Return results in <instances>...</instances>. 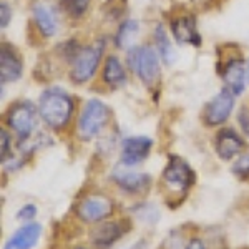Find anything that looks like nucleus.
<instances>
[{"label": "nucleus", "instance_id": "9", "mask_svg": "<svg viewBox=\"0 0 249 249\" xmlns=\"http://www.w3.org/2000/svg\"><path fill=\"white\" fill-rule=\"evenodd\" d=\"M153 150V140L148 136H130L122 143V164L131 168L150 156Z\"/></svg>", "mask_w": 249, "mask_h": 249}, {"label": "nucleus", "instance_id": "19", "mask_svg": "<svg viewBox=\"0 0 249 249\" xmlns=\"http://www.w3.org/2000/svg\"><path fill=\"white\" fill-rule=\"evenodd\" d=\"M153 38H155V45H156V52H158L160 58L163 60L166 65H173L176 60V52L175 47H173L170 37H168L166 30H164L163 25H158L153 32Z\"/></svg>", "mask_w": 249, "mask_h": 249}, {"label": "nucleus", "instance_id": "5", "mask_svg": "<svg viewBox=\"0 0 249 249\" xmlns=\"http://www.w3.org/2000/svg\"><path fill=\"white\" fill-rule=\"evenodd\" d=\"M7 124L17 133L20 142H27L35 128V108L29 102H18L9 108L5 115Z\"/></svg>", "mask_w": 249, "mask_h": 249}, {"label": "nucleus", "instance_id": "27", "mask_svg": "<svg viewBox=\"0 0 249 249\" xmlns=\"http://www.w3.org/2000/svg\"><path fill=\"white\" fill-rule=\"evenodd\" d=\"M0 140H2V161L5 163L10 155V138L5 130L0 131Z\"/></svg>", "mask_w": 249, "mask_h": 249}, {"label": "nucleus", "instance_id": "3", "mask_svg": "<svg viewBox=\"0 0 249 249\" xmlns=\"http://www.w3.org/2000/svg\"><path fill=\"white\" fill-rule=\"evenodd\" d=\"M108 118H110V110L105 103L96 98L88 100L78 116V136L83 142H90L105 128Z\"/></svg>", "mask_w": 249, "mask_h": 249}, {"label": "nucleus", "instance_id": "21", "mask_svg": "<svg viewBox=\"0 0 249 249\" xmlns=\"http://www.w3.org/2000/svg\"><path fill=\"white\" fill-rule=\"evenodd\" d=\"M90 5V0H60V9H62L68 17L80 18L85 15Z\"/></svg>", "mask_w": 249, "mask_h": 249}, {"label": "nucleus", "instance_id": "16", "mask_svg": "<svg viewBox=\"0 0 249 249\" xmlns=\"http://www.w3.org/2000/svg\"><path fill=\"white\" fill-rule=\"evenodd\" d=\"M173 37L178 43H190V45H199L201 37L196 30L195 20L191 17H178L171 22Z\"/></svg>", "mask_w": 249, "mask_h": 249}, {"label": "nucleus", "instance_id": "7", "mask_svg": "<svg viewBox=\"0 0 249 249\" xmlns=\"http://www.w3.org/2000/svg\"><path fill=\"white\" fill-rule=\"evenodd\" d=\"M115 204L108 196L91 195L82 199L77 206V216L85 223H100L113 213Z\"/></svg>", "mask_w": 249, "mask_h": 249}, {"label": "nucleus", "instance_id": "10", "mask_svg": "<svg viewBox=\"0 0 249 249\" xmlns=\"http://www.w3.org/2000/svg\"><path fill=\"white\" fill-rule=\"evenodd\" d=\"M111 179L118 188H122L126 193H140L146 190L150 184V176L146 173H138L133 170H128V166L120 164V166L113 168L111 171Z\"/></svg>", "mask_w": 249, "mask_h": 249}, {"label": "nucleus", "instance_id": "24", "mask_svg": "<svg viewBox=\"0 0 249 249\" xmlns=\"http://www.w3.org/2000/svg\"><path fill=\"white\" fill-rule=\"evenodd\" d=\"M37 216V206L35 204H25L22 206L17 213V219H22V221H32Z\"/></svg>", "mask_w": 249, "mask_h": 249}, {"label": "nucleus", "instance_id": "4", "mask_svg": "<svg viewBox=\"0 0 249 249\" xmlns=\"http://www.w3.org/2000/svg\"><path fill=\"white\" fill-rule=\"evenodd\" d=\"M103 53V45L95 43L87 48H80L77 57L73 58V65L70 70V78L75 83H85L95 75L96 68H98L100 58Z\"/></svg>", "mask_w": 249, "mask_h": 249}, {"label": "nucleus", "instance_id": "28", "mask_svg": "<svg viewBox=\"0 0 249 249\" xmlns=\"http://www.w3.org/2000/svg\"><path fill=\"white\" fill-rule=\"evenodd\" d=\"M184 249H206V246H204V243L199 238H193L190 239V243L186 244Z\"/></svg>", "mask_w": 249, "mask_h": 249}, {"label": "nucleus", "instance_id": "22", "mask_svg": "<svg viewBox=\"0 0 249 249\" xmlns=\"http://www.w3.org/2000/svg\"><path fill=\"white\" fill-rule=\"evenodd\" d=\"M133 213L140 221H144L148 224H155L160 218V213L153 204H140L138 208H135Z\"/></svg>", "mask_w": 249, "mask_h": 249}, {"label": "nucleus", "instance_id": "25", "mask_svg": "<svg viewBox=\"0 0 249 249\" xmlns=\"http://www.w3.org/2000/svg\"><path fill=\"white\" fill-rule=\"evenodd\" d=\"M10 18H12L10 5L5 2H2L0 3V29H7V25L10 23Z\"/></svg>", "mask_w": 249, "mask_h": 249}, {"label": "nucleus", "instance_id": "32", "mask_svg": "<svg viewBox=\"0 0 249 249\" xmlns=\"http://www.w3.org/2000/svg\"><path fill=\"white\" fill-rule=\"evenodd\" d=\"M78 249H85V248H78Z\"/></svg>", "mask_w": 249, "mask_h": 249}, {"label": "nucleus", "instance_id": "17", "mask_svg": "<svg viewBox=\"0 0 249 249\" xmlns=\"http://www.w3.org/2000/svg\"><path fill=\"white\" fill-rule=\"evenodd\" d=\"M22 77V60L17 57L14 50L2 47V53H0V78L2 83L5 82H17Z\"/></svg>", "mask_w": 249, "mask_h": 249}, {"label": "nucleus", "instance_id": "14", "mask_svg": "<svg viewBox=\"0 0 249 249\" xmlns=\"http://www.w3.org/2000/svg\"><path fill=\"white\" fill-rule=\"evenodd\" d=\"M40 236H42V224L29 223L25 226H20L17 231L12 234L9 243L5 246L12 249H34L37 246Z\"/></svg>", "mask_w": 249, "mask_h": 249}, {"label": "nucleus", "instance_id": "11", "mask_svg": "<svg viewBox=\"0 0 249 249\" xmlns=\"http://www.w3.org/2000/svg\"><path fill=\"white\" fill-rule=\"evenodd\" d=\"M221 77L224 80V85L231 90L236 96L243 95L246 90V63L241 58H231L221 70Z\"/></svg>", "mask_w": 249, "mask_h": 249}, {"label": "nucleus", "instance_id": "12", "mask_svg": "<svg viewBox=\"0 0 249 249\" xmlns=\"http://www.w3.org/2000/svg\"><path fill=\"white\" fill-rule=\"evenodd\" d=\"M214 148H216V155H218L221 160L230 161V160L236 158V156L244 150V142L234 130L226 128V130H221L219 133L216 135Z\"/></svg>", "mask_w": 249, "mask_h": 249}, {"label": "nucleus", "instance_id": "30", "mask_svg": "<svg viewBox=\"0 0 249 249\" xmlns=\"http://www.w3.org/2000/svg\"><path fill=\"white\" fill-rule=\"evenodd\" d=\"M246 82H248V85H249V60L246 62Z\"/></svg>", "mask_w": 249, "mask_h": 249}, {"label": "nucleus", "instance_id": "2", "mask_svg": "<svg viewBox=\"0 0 249 249\" xmlns=\"http://www.w3.org/2000/svg\"><path fill=\"white\" fill-rule=\"evenodd\" d=\"M126 65L144 85L151 87L160 80V55L151 45L131 47L126 52Z\"/></svg>", "mask_w": 249, "mask_h": 249}, {"label": "nucleus", "instance_id": "31", "mask_svg": "<svg viewBox=\"0 0 249 249\" xmlns=\"http://www.w3.org/2000/svg\"><path fill=\"white\" fill-rule=\"evenodd\" d=\"M3 249H12V248H9V246H5V248H3Z\"/></svg>", "mask_w": 249, "mask_h": 249}, {"label": "nucleus", "instance_id": "18", "mask_svg": "<svg viewBox=\"0 0 249 249\" xmlns=\"http://www.w3.org/2000/svg\"><path fill=\"white\" fill-rule=\"evenodd\" d=\"M102 78L110 88H122L124 83H126V70H124L123 63L120 62L118 57L110 55V57L105 60Z\"/></svg>", "mask_w": 249, "mask_h": 249}, {"label": "nucleus", "instance_id": "15", "mask_svg": "<svg viewBox=\"0 0 249 249\" xmlns=\"http://www.w3.org/2000/svg\"><path fill=\"white\" fill-rule=\"evenodd\" d=\"M123 234H124V230L120 226V223H111V221L102 223V221H100L93 230H91L90 239L95 246L108 248V246H111V244H115Z\"/></svg>", "mask_w": 249, "mask_h": 249}, {"label": "nucleus", "instance_id": "8", "mask_svg": "<svg viewBox=\"0 0 249 249\" xmlns=\"http://www.w3.org/2000/svg\"><path fill=\"white\" fill-rule=\"evenodd\" d=\"M234 102L236 95L224 87L204 108V123L210 126H218V124L224 123L230 118L232 108H234Z\"/></svg>", "mask_w": 249, "mask_h": 249}, {"label": "nucleus", "instance_id": "13", "mask_svg": "<svg viewBox=\"0 0 249 249\" xmlns=\"http://www.w3.org/2000/svg\"><path fill=\"white\" fill-rule=\"evenodd\" d=\"M32 17L35 20L37 30L45 38L53 37V35L57 34V29H58L57 17H55V12L52 10L50 5L42 3V2L34 3V7H32Z\"/></svg>", "mask_w": 249, "mask_h": 249}, {"label": "nucleus", "instance_id": "26", "mask_svg": "<svg viewBox=\"0 0 249 249\" xmlns=\"http://www.w3.org/2000/svg\"><path fill=\"white\" fill-rule=\"evenodd\" d=\"M238 122H239V126H241V130H243V133L249 138V110L248 108H241L239 110Z\"/></svg>", "mask_w": 249, "mask_h": 249}, {"label": "nucleus", "instance_id": "29", "mask_svg": "<svg viewBox=\"0 0 249 249\" xmlns=\"http://www.w3.org/2000/svg\"><path fill=\"white\" fill-rule=\"evenodd\" d=\"M130 249H146V243H136L135 246H131Z\"/></svg>", "mask_w": 249, "mask_h": 249}, {"label": "nucleus", "instance_id": "6", "mask_svg": "<svg viewBox=\"0 0 249 249\" xmlns=\"http://www.w3.org/2000/svg\"><path fill=\"white\" fill-rule=\"evenodd\" d=\"M163 181L178 191H188L195 183V171L179 156H171L163 171Z\"/></svg>", "mask_w": 249, "mask_h": 249}, {"label": "nucleus", "instance_id": "20", "mask_svg": "<svg viewBox=\"0 0 249 249\" xmlns=\"http://www.w3.org/2000/svg\"><path fill=\"white\" fill-rule=\"evenodd\" d=\"M138 32H140V25L136 20L133 18L124 20L122 25L118 27V32H116V35H115L116 47H120V48L130 47V43L133 42L135 37L138 35Z\"/></svg>", "mask_w": 249, "mask_h": 249}, {"label": "nucleus", "instance_id": "23", "mask_svg": "<svg viewBox=\"0 0 249 249\" xmlns=\"http://www.w3.org/2000/svg\"><path fill=\"white\" fill-rule=\"evenodd\" d=\"M232 171H234V175L241 176V178L249 176V155L241 156L238 161L234 163V166H232Z\"/></svg>", "mask_w": 249, "mask_h": 249}, {"label": "nucleus", "instance_id": "1", "mask_svg": "<svg viewBox=\"0 0 249 249\" xmlns=\"http://www.w3.org/2000/svg\"><path fill=\"white\" fill-rule=\"evenodd\" d=\"M73 113V100L60 88H48L38 100V115L52 130H62Z\"/></svg>", "mask_w": 249, "mask_h": 249}]
</instances>
